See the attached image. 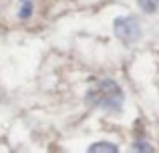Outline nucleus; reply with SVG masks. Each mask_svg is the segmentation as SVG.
Instances as JSON below:
<instances>
[{
	"instance_id": "f03ea898",
	"label": "nucleus",
	"mask_w": 159,
	"mask_h": 153,
	"mask_svg": "<svg viewBox=\"0 0 159 153\" xmlns=\"http://www.w3.org/2000/svg\"><path fill=\"white\" fill-rule=\"evenodd\" d=\"M115 34L121 43L131 44L141 36V24L135 16H121L115 20Z\"/></svg>"
},
{
	"instance_id": "20e7f679",
	"label": "nucleus",
	"mask_w": 159,
	"mask_h": 153,
	"mask_svg": "<svg viewBox=\"0 0 159 153\" xmlns=\"http://www.w3.org/2000/svg\"><path fill=\"white\" fill-rule=\"evenodd\" d=\"M20 2V10H18V16L20 18H28L32 14V2L30 0H18Z\"/></svg>"
},
{
	"instance_id": "7ed1b4c3",
	"label": "nucleus",
	"mask_w": 159,
	"mask_h": 153,
	"mask_svg": "<svg viewBox=\"0 0 159 153\" xmlns=\"http://www.w3.org/2000/svg\"><path fill=\"white\" fill-rule=\"evenodd\" d=\"M137 4H139L141 10L147 12V14H153L155 10H159V0H137Z\"/></svg>"
},
{
	"instance_id": "f257e3e1",
	"label": "nucleus",
	"mask_w": 159,
	"mask_h": 153,
	"mask_svg": "<svg viewBox=\"0 0 159 153\" xmlns=\"http://www.w3.org/2000/svg\"><path fill=\"white\" fill-rule=\"evenodd\" d=\"M123 99H125V95L119 89V85L115 81H111V79H103V81L95 83V87L89 91L87 101H89L91 107L117 113L123 107Z\"/></svg>"
},
{
	"instance_id": "39448f33",
	"label": "nucleus",
	"mask_w": 159,
	"mask_h": 153,
	"mask_svg": "<svg viewBox=\"0 0 159 153\" xmlns=\"http://www.w3.org/2000/svg\"><path fill=\"white\" fill-rule=\"evenodd\" d=\"M89 151H113V153H115L117 145H109L107 141H101V143H97V145H91Z\"/></svg>"
}]
</instances>
